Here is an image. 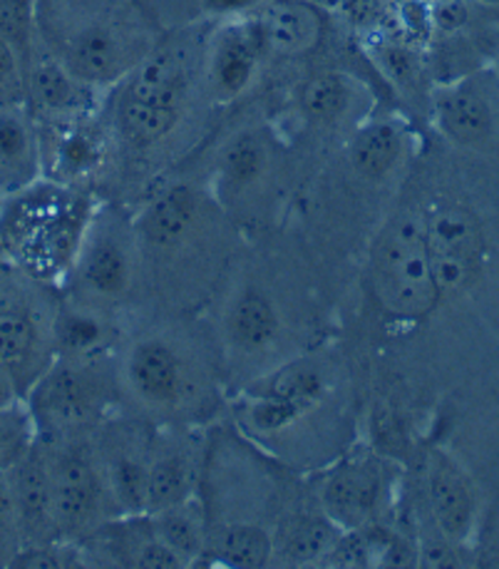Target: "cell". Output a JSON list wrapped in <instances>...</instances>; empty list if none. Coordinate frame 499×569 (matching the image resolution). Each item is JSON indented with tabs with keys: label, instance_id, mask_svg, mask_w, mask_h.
I'll list each match as a JSON object with an SVG mask.
<instances>
[{
	"label": "cell",
	"instance_id": "cell-1",
	"mask_svg": "<svg viewBox=\"0 0 499 569\" xmlns=\"http://www.w3.org/2000/svg\"><path fill=\"white\" fill-rule=\"evenodd\" d=\"M36 23L40 43L94 90L122 82L159 43L137 0H36Z\"/></svg>",
	"mask_w": 499,
	"mask_h": 569
},
{
	"label": "cell",
	"instance_id": "cell-2",
	"mask_svg": "<svg viewBox=\"0 0 499 569\" xmlns=\"http://www.w3.org/2000/svg\"><path fill=\"white\" fill-rule=\"evenodd\" d=\"M92 217L88 189L40 177L0 197V259L33 281L60 289Z\"/></svg>",
	"mask_w": 499,
	"mask_h": 569
},
{
	"label": "cell",
	"instance_id": "cell-3",
	"mask_svg": "<svg viewBox=\"0 0 499 569\" xmlns=\"http://www.w3.org/2000/svg\"><path fill=\"white\" fill-rule=\"evenodd\" d=\"M114 388L120 383L117 376H110L108 356H56L23 400L40 440L82 438L100 430L114 400Z\"/></svg>",
	"mask_w": 499,
	"mask_h": 569
},
{
	"label": "cell",
	"instance_id": "cell-4",
	"mask_svg": "<svg viewBox=\"0 0 499 569\" xmlns=\"http://www.w3.org/2000/svg\"><path fill=\"white\" fill-rule=\"evenodd\" d=\"M117 383L137 408L172 418L197 408L204 396V368L182 336L150 331L124 346Z\"/></svg>",
	"mask_w": 499,
	"mask_h": 569
},
{
	"label": "cell",
	"instance_id": "cell-5",
	"mask_svg": "<svg viewBox=\"0 0 499 569\" xmlns=\"http://www.w3.org/2000/svg\"><path fill=\"white\" fill-rule=\"evenodd\" d=\"M0 259V371L28 393L56 358V313L60 299Z\"/></svg>",
	"mask_w": 499,
	"mask_h": 569
},
{
	"label": "cell",
	"instance_id": "cell-6",
	"mask_svg": "<svg viewBox=\"0 0 499 569\" xmlns=\"http://www.w3.org/2000/svg\"><path fill=\"white\" fill-rule=\"evenodd\" d=\"M370 283L380 303L402 321H422L438 307L428 229L418 209L392 219L380 234L370 261Z\"/></svg>",
	"mask_w": 499,
	"mask_h": 569
},
{
	"label": "cell",
	"instance_id": "cell-7",
	"mask_svg": "<svg viewBox=\"0 0 499 569\" xmlns=\"http://www.w3.org/2000/svg\"><path fill=\"white\" fill-rule=\"evenodd\" d=\"M134 224L114 212H94L88 234L68 273L66 299L114 311L132 297L140 277Z\"/></svg>",
	"mask_w": 499,
	"mask_h": 569
},
{
	"label": "cell",
	"instance_id": "cell-8",
	"mask_svg": "<svg viewBox=\"0 0 499 569\" xmlns=\"http://www.w3.org/2000/svg\"><path fill=\"white\" fill-rule=\"evenodd\" d=\"M52 482V512L60 540L88 542L117 518L108 485L102 478L92 436L42 440Z\"/></svg>",
	"mask_w": 499,
	"mask_h": 569
},
{
	"label": "cell",
	"instance_id": "cell-9",
	"mask_svg": "<svg viewBox=\"0 0 499 569\" xmlns=\"http://www.w3.org/2000/svg\"><path fill=\"white\" fill-rule=\"evenodd\" d=\"M263 56V36L257 16L224 18L204 52V82L211 100L233 102L251 90L259 78Z\"/></svg>",
	"mask_w": 499,
	"mask_h": 569
},
{
	"label": "cell",
	"instance_id": "cell-10",
	"mask_svg": "<svg viewBox=\"0 0 499 569\" xmlns=\"http://www.w3.org/2000/svg\"><path fill=\"white\" fill-rule=\"evenodd\" d=\"M204 199L189 184H172L159 192L134 221L140 259L169 261L197 244L204 231Z\"/></svg>",
	"mask_w": 499,
	"mask_h": 569
},
{
	"label": "cell",
	"instance_id": "cell-11",
	"mask_svg": "<svg viewBox=\"0 0 499 569\" xmlns=\"http://www.w3.org/2000/svg\"><path fill=\"white\" fill-rule=\"evenodd\" d=\"M425 229L440 299L460 293L480 271L482 237L477 221L460 207H438L425 214Z\"/></svg>",
	"mask_w": 499,
	"mask_h": 569
},
{
	"label": "cell",
	"instance_id": "cell-12",
	"mask_svg": "<svg viewBox=\"0 0 499 569\" xmlns=\"http://www.w3.org/2000/svg\"><path fill=\"white\" fill-rule=\"evenodd\" d=\"M42 177L70 187H84L108 154V140L94 128L92 112L66 120L38 122Z\"/></svg>",
	"mask_w": 499,
	"mask_h": 569
},
{
	"label": "cell",
	"instance_id": "cell-13",
	"mask_svg": "<svg viewBox=\"0 0 499 569\" xmlns=\"http://www.w3.org/2000/svg\"><path fill=\"white\" fill-rule=\"evenodd\" d=\"M425 510L432 522L440 527L445 537L455 545H467L477 530V505L475 485L467 470L455 460L448 450L435 448L428 452V466H425Z\"/></svg>",
	"mask_w": 499,
	"mask_h": 569
},
{
	"label": "cell",
	"instance_id": "cell-14",
	"mask_svg": "<svg viewBox=\"0 0 499 569\" xmlns=\"http://www.w3.org/2000/svg\"><path fill=\"white\" fill-rule=\"evenodd\" d=\"M94 448L117 518L144 515L152 438L134 426H110L100 442L94 440Z\"/></svg>",
	"mask_w": 499,
	"mask_h": 569
},
{
	"label": "cell",
	"instance_id": "cell-15",
	"mask_svg": "<svg viewBox=\"0 0 499 569\" xmlns=\"http://www.w3.org/2000/svg\"><path fill=\"white\" fill-rule=\"evenodd\" d=\"M388 498L386 468L376 458H356L338 466L321 488V510L343 530L370 527Z\"/></svg>",
	"mask_w": 499,
	"mask_h": 569
},
{
	"label": "cell",
	"instance_id": "cell-16",
	"mask_svg": "<svg viewBox=\"0 0 499 569\" xmlns=\"http://www.w3.org/2000/svg\"><path fill=\"white\" fill-rule=\"evenodd\" d=\"M94 88L84 86L40 43L26 66V108L38 122L66 120L92 112Z\"/></svg>",
	"mask_w": 499,
	"mask_h": 569
},
{
	"label": "cell",
	"instance_id": "cell-17",
	"mask_svg": "<svg viewBox=\"0 0 499 569\" xmlns=\"http://www.w3.org/2000/svg\"><path fill=\"white\" fill-rule=\"evenodd\" d=\"M8 480H10V490H13L20 535H23V547L60 540L58 527H56V512H52V482H50V468H48V452L40 438L36 446L8 470Z\"/></svg>",
	"mask_w": 499,
	"mask_h": 569
},
{
	"label": "cell",
	"instance_id": "cell-18",
	"mask_svg": "<svg viewBox=\"0 0 499 569\" xmlns=\"http://www.w3.org/2000/svg\"><path fill=\"white\" fill-rule=\"evenodd\" d=\"M122 98L154 108H187L189 58L177 43H157L124 80Z\"/></svg>",
	"mask_w": 499,
	"mask_h": 569
},
{
	"label": "cell",
	"instance_id": "cell-19",
	"mask_svg": "<svg viewBox=\"0 0 499 569\" xmlns=\"http://www.w3.org/2000/svg\"><path fill=\"white\" fill-rule=\"evenodd\" d=\"M42 177L38 120L26 104L0 102V197Z\"/></svg>",
	"mask_w": 499,
	"mask_h": 569
},
{
	"label": "cell",
	"instance_id": "cell-20",
	"mask_svg": "<svg viewBox=\"0 0 499 569\" xmlns=\"http://www.w3.org/2000/svg\"><path fill=\"white\" fill-rule=\"evenodd\" d=\"M432 114L440 132L462 147L487 142L495 132V112L472 80L442 86L432 94Z\"/></svg>",
	"mask_w": 499,
	"mask_h": 569
},
{
	"label": "cell",
	"instance_id": "cell-21",
	"mask_svg": "<svg viewBox=\"0 0 499 569\" xmlns=\"http://www.w3.org/2000/svg\"><path fill=\"white\" fill-rule=\"evenodd\" d=\"M267 52L279 58H301L323 38V18L311 0H269L257 13Z\"/></svg>",
	"mask_w": 499,
	"mask_h": 569
},
{
	"label": "cell",
	"instance_id": "cell-22",
	"mask_svg": "<svg viewBox=\"0 0 499 569\" xmlns=\"http://www.w3.org/2000/svg\"><path fill=\"white\" fill-rule=\"evenodd\" d=\"M343 527L321 512H293L276 527L273 557L291 567H321Z\"/></svg>",
	"mask_w": 499,
	"mask_h": 569
},
{
	"label": "cell",
	"instance_id": "cell-23",
	"mask_svg": "<svg viewBox=\"0 0 499 569\" xmlns=\"http://www.w3.org/2000/svg\"><path fill=\"white\" fill-rule=\"evenodd\" d=\"M114 343L112 311L62 297L56 313V356L104 358Z\"/></svg>",
	"mask_w": 499,
	"mask_h": 569
},
{
	"label": "cell",
	"instance_id": "cell-24",
	"mask_svg": "<svg viewBox=\"0 0 499 569\" xmlns=\"http://www.w3.org/2000/svg\"><path fill=\"white\" fill-rule=\"evenodd\" d=\"M194 458L192 448L184 442H154L150 456V472H147V500L144 515L162 512L172 505L194 498Z\"/></svg>",
	"mask_w": 499,
	"mask_h": 569
},
{
	"label": "cell",
	"instance_id": "cell-25",
	"mask_svg": "<svg viewBox=\"0 0 499 569\" xmlns=\"http://www.w3.org/2000/svg\"><path fill=\"white\" fill-rule=\"evenodd\" d=\"M227 336L243 353L267 351L279 336V313L261 291H243L227 311Z\"/></svg>",
	"mask_w": 499,
	"mask_h": 569
},
{
	"label": "cell",
	"instance_id": "cell-26",
	"mask_svg": "<svg viewBox=\"0 0 499 569\" xmlns=\"http://www.w3.org/2000/svg\"><path fill=\"white\" fill-rule=\"evenodd\" d=\"M150 520L159 540H162L187 567H197V562L204 557L209 542L204 510L199 508V502L194 498H189L162 512L150 515Z\"/></svg>",
	"mask_w": 499,
	"mask_h": 569
},
{
	"label": "cell",
	"instance_id": "cell-27",
	"mask_svg": "<svg viewBox=\"0 0 499 569\" xmlns=\"http://www.w3.org/2000/svg\"><path fill=\"white\" fill-rule=\"evenodd\" d=\"M207 555H214V560L207 565L219 567H247L259 569L273 562V537L259 525L231 522L209 532Z\"/></svg>",
	"mask_w": 499,
	"mask_h": 569
},
{
	"label": "cell",
	"instance_id": "cell-28",
	"mask_svg": "<svg viewBox=\"0 0 499 569\" xmlns=\"http://www.w3.org/2000/svg\"><path fill=\"white\" fill-rule=\"evenodd\" d=\"M402 144H406V140H402V132L396 122H368L350 142V164L360 177L370 179V182H380L398 167Z\"/></svg>",
	"mask_w": 499,
	"mask_h": 569
},
{
	"label": "cell",
	"instance_id": "cell-29",
	"mask_svg": "<svg viewBox=\"0 0 499 569\" xmlns=\"http://www.w3.org/2000/svg\"><path fill=\"white\" fill-rule=\"evenodd\" d=\"M184 110L154 108L134 100L120 98L117 102V130L132 150H152V147L167 142L182 122Z\"/></svg>",
	"mask_w": 499,
	"mask_h": 569
},
{
	"label": "cell",
	"instance_id": "cell-30",
	"mask_svg": "<svg viewBox=\"0 0 499 569\" xmlns=\"http://www.w3.org/2000/svg\"><path fill=\"white\" fill-rule=\"evenodd\" d=\"M350 102H353V88L341 72H316L296 90L299 112L311 124H336L346 118Z\"/></svg>",
	"mask_w": 499,
	"mask_h": 569
},
{
	"label": "cell",
	"instance_id": "cell-31",
	"mask_svg": "<svg viewBox=\"0 0 499 569\" xmlns=\"http://www.w3.org/2000/svg\"><path fill=\"white\" fill-rule=\"evenodd\" d=\"M271 152L259 132H241L219 157V177L229 192H249L267 177Z\"/></svg>",
	"mask_w": 499,
	"mask_h": 569
},
{
	"label": "cell",
	"instance_id": "cell-32",
	"mask_svg": "<svg viewBox=\"0 0 499 569\" xmlns=\"http://www.w3.org/2000/svg\"><path fill=\"white\" fill-rule=\"evenodd\" d=\"M38 442V430L26 400L0 408V470L8 472Z\"/></svg>",
	"mask_w": 499,
	"mask_h": 569
},
{
	"label": "cell",
	"instance_id": "cell-33",
	"mask_svg": "<svg viewBox=\"0 0 499 569\" xmlns=\"http://www.w3.org/2000/svg\"><path fill=\"white\" fill-rule=\"evenodd\" d=\"M383 542L376 535L373 525L360 527V530H343L333 550L328 552L321 567L331 569H366V567H378L380 550H383Z\"/></svg>",
	"mask_w": 499,
	"mask_h": 569
},
{
	"label": "cell",
	"instance_id": "cell-34",
	"mask_svg": "<svg viewBox=\"0 0 499 569\" xmlns=\"http://www.w3.org/2000/svg\"><path fill=\"white\" fill-rule=\"evenodd\" d=\"M0 38H6L28 66L38 46L36 0H0Z\"/></svg>",
	"mask_w": 499,
	"mask_h": 569
},
{
	"label": "cell",
	"instance_id": "cell-35",
	"mask_svg": "<svg viewBox=\"0 0 499 569\" xmlns=\"http://www.w3.org/2000/svg\"><path fill=\"white\" fill-rule=\"evenodd\" d=\"M378 68L400 88H412L420 78V60L410 40L380 38L373 43Z\"/></svg>",
	"mask_w": 499,
	"mask_h": 569
},
{
	"label": "cell",
	"instance_id": "cell-36",
	"mask_svg": "<svg viewBox=\"0 0 499 569\" xmlns=\"http://www.w3.org/2000/svg\"><path fill=\"white\" fill-rule=\"evenodd\" d=\"M20 550H23V535H20L13 490L8 472L0 470V569H10Z\"/></svg>",
	"mask_w": 499,
	"mask_h": 569
},
{
	"label": "cell",
	"instance_id": "cell-37",
	"mask_svg": "<svg viewBox=\"0 0 499 569\" xmlns=\"http://www.w3.org/2000/svg\"><path fill=\"white\" fill-rule=\"evenodd\" d=\"M0 102L26 104V66L6 38H0Z\"/></svg>",
	"mask_w": 499,
	"mask_h": 569
},
{
	"label": "cell",
	"instance_id": "cell-38",
	"mask_svg": "<svg viewBox=\"0 0 499 569\" xmlns=\"http://www.w3.org/2000/svg\"><path fill=\"white\" fill-rule=\"evenodd\" d=\"M432 30L445 36H455L470 23V8L467 0H428Z\"/></svg>",
	"mask_w": 499,
	"mask_h": 569
},
{
	"label": "cell",
	"instance_id": "cell-39",
	"mask_svg": "<svg viewBox=\"0 0 499 569\" xmlns=\"http://www.w3.org/2000/svg\"><path fill=\"white\" fill-rule=\"evenodd\" d=\"M263 3H269V0H204V8L221 18H239L249 16V10H257Z\"/></svg>",
	"mask_w": 499,
	"mask_h": 569
},
{
	"label": "cell",
	"instance_id": "cell-40",
	"mask_svg": "<svg viewBox=\"0 0 499 569\" xmlns=\"http://www.w3.org/2000/svg\"><path fill=\"white\" fill-rule=\"evenodd\" d=\"M20 400H23V393H20V388L16 386L13 378L0 371V408L20 403Z\"/></svg>",
	"mask_w": 499,
	"mask_h": 569
},
{
	"label": "cell",
	"instance_id": "cell-41",
	"mask_svg": "<svg viewBox=\"0 0 499 569\" xmlns=\"http://www.w3.org/2000/svg\"><path fill=\"white\" fill-rule=\"evenodd\" d=\"M480 3H487V6H495V3H499V0H480Z\"/></svg>",
	"mask_w": 499,
	"mask_h": 569
}]
</instances>
